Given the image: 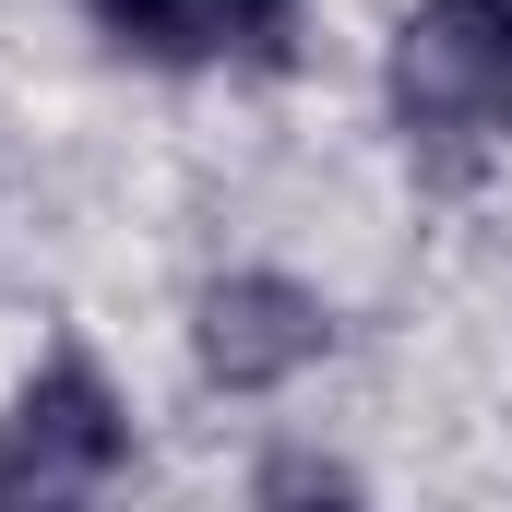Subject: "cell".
<instances>
[{"instance_id":"obj_1","label":"cell","mask_w":512,"mask_h":512,"mask_svg":"<svg viewBox=\"0 0 512 512\" xmlns=\"http://www.w3.org/2000/svg\"><path fill=\"white\" fill-rule=\"evenodd\" d=\"M393 120L429 155L512 143V0H417L393 36Z\"/></svg>"},{"instance_id":"obj_2","label":"cell","mask_w":512,"mask_h":512,"mask_svg":"<svg viewBox=\"0 0 512 512\" xmlns=\"http://www.w3.org/2000/svg\"><path fill=\"white\" fill-rule=\"evenodd\" d=\"M322 346H334V310L298 274H215L203 310H191V358H203V382H227V393L298 382Z\"/></svg>"},{"instance_id":"obj_5","label":"cell","mask_w":512,"mask_h":512,"mask_svg":"<svg viewBox=\"0 0 512 512\" xmlns=\"http://www.w3.org/2000/svg\"><path fill=\"white\" fill-rule=\"evenodd\" d=\"M251 501L262 512H370L334 453H262V489H251Z\"/></svg>"},{"instance_id":"obj_4","label":"cell","mask_w":512,"mask_h":512,"mask_svg":"<svg viewBox=\"0 0 512 512\" xmlns=\"http://www.w3.org/2000/svg\"><path fill=\"white\" fill-rule=\"evenodd\" d=\"M12 429H24V453H36V465H72V477H108V465L131 453V417H120V393H108V370H96L84 346H60V358H36V370H24Z\"/></svg>"},{"instance_id":"obj_6","label":"cell","mask_w":512,"mask_h":512,"mask_svg":"<svg viewBox=\"0 0 512 512\" xmlns=\"http://www.w3.org/2000/svg\"><path fill=\"white\" fill-rule=\"evenodd\" d=\"M24 477H36V453H24V429L0 417V512H24Z\"/></svg>"},{"instance_id":"obj_3","label":"cell","mask_w":512,"mask_h":512,"mask_svg":"<svg viewBox=\"0 0 512 512\" xmlns=\"http://www.w3.org/2000/svg\"><path fill=\"white\" fill-rule=\"evenodd\" d=\"M96 36L155 60V72H203V60H251L286 72L298 60V0H84Z\"/></svg>"}]
</instances>
